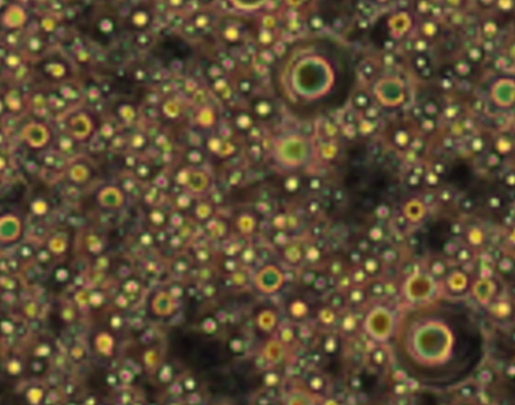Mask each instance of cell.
Here are the masks:
<instances>
[{
    "label": "cell",
    "instance_id": "cell-6",
    "mask_svg": "<svg viewBox=\"0 0 515 405\" xmlns=\"http://www.w3.org/2000/svg\"><path fill=\"white\" fill-rule=\"evenodd\" d=\"M364 116H365V119L374 121V120H376L380 116V111L375 106H369L367 108H365Z\"/></svg>",
    "mask_w": 515,
    "mask_h": 405
},
{
    "label": "cell",
    "instance_id": "cell-8",
    "mask_svg": "<svg viewBox=\"0 0 515 405\" xmlns=\"http://www.w3.org/2000/svg\"><path fill=\"white\" fill-rule=\"evenodd\" d=\"M261 58H262L265 62H268V63L270 62V63H272V62L274 61V59H275V55H274V54H273V52H272V51H270V50H264V51L261 53Z\"/></svg>",
    "mask_w": 515,
    "mask_h": 405
},
{
    "label": "cell",
    "instance_id": "cell-3",
    "mask_svg": "<svg viewBox=\"0 0 515 405\" xmlns=\"http://www.w3.org/2000/svg\"><path fill=\"white\" fill-rule=\"evenodd\" d=\"M357 127H358V132H360L363 135H367V134L372 133L375 129L374 121L367 120V119L361 121Z\"/></svg>",
    "mask_w": 515,
    "mask_h": 405
},
{
    "label": "cell",
    "instance_id": "cell-4",
    "mask_svg": "<svg viewBox=\"0 0 515 405\" xmlns=\"http://www.w3.org/2000/svg\"><path fill=\"white\" fill-rule=\"evenodd\" d=\"M353 103L358 108H367L370 105V98L364 93H358L354 97Z\"/></svg>",
    "mask_w": 515,
    "mask_h": 405
},
{
    "label": "cell",
    "instance_id": "cell-2",
    "mask_svg": "<svg viewBox=\"0 0 515 405\" xmlns=\"http://www.w3.org/2000/svg\"><path fill=\"white\" fill-rule=\"evenodd\" d=\"M256 114L260 117H268L272 114L273 112V106L270 102L266 101V100H261L259 101L258 103L255 104V108H254Z\"/></svg>",
    "mask_w": 515,
    "mask_h": 405
},
{
    "label": "cell",
    "instance_id": "cell-7",
    "mask_svg": "<svg viewBox=\"0 0 515 405\" xmlns=\"http://www.w3.org/2000/svg\"><path fill=\"white\" fill-rule=\"evenodd\" d=\"M310 25L312 28L314 29H320L322 26H323V20L321 17H318V16H313L310 20Z\"/></svg>",
    "mask_w": 515,
    "mask_h": 405
},
{
    "label": "cell",
    "instance_id": "cell-5",
    "mask_svg": "<svg viewBox=\"0 0 515 405\" xmlns=\"http://www.w3.org/2000/svg\"><path fill=\"white\" fill-rule=\"evenodd\" d=\"M342 132H343L344 136L349 139L355 138L357 136V134L359 133L358 127H356L354 123H346L342 128Z\"/></svg>",
    "mask_w": 515,
    "mask_h": 405
},
{
    "label": "cell",
    "instance_id": "cell-1",
    "mask_svg": "<svg viewBox=\"0 0 515 405\" xmlns=\"http://www.w3.org/2000/svg\"><path fill=\"white\" fill-rule=\"evenodd\" d=\"M415 314L407 349L424 379L439 387L468 379L484 355L483 333L472 311L457 302L440 300Z\"/></svg>",
    "mask_w": 515,
    "mask_h": 405
}]
</instances>
